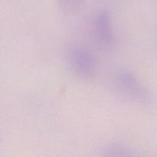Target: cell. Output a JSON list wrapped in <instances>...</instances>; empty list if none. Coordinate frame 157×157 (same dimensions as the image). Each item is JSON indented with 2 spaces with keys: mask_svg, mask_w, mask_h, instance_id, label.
I'll list each match as a JSON object with an SVG mask.
<instances>
[{
  "mask_svg": "<svg viewBox=\"0 0 157 157\" xmlns=\"http://www.w3.org/2000/svg\"><path fill=\"white\" fill-rule=\"evenodd\" d=\"M112 82L121 94L141 104H149L152 97L147 87L140 82L132 72L120 71L113 75Z\"/></svg>",
  "mask_w": 157,
  "mask_h": 157,
  "instance_id": "obj_1",
  "label": "cell"
},
{
  "mask_svg": "<svg viewBox=\"0 0 157 157\" xmlns=\"http://www.w3.org/2000/svg\"><path fill=\"white\" fill-rule=\"evenodd\" d=\"M67 63L71 71L81 78H91L97 69V58L88 49L83 47L72 48L67 55Z\"/></svg>",
  "mask_w": 157,
  "mask_h": 157,
  "instance_id": "obj_2",
  "label": "cell"
},
{
  "mask_svg": "<svg viewBox=\"0 0 157 157\" xmlns=\"http://www.w3.org/2000/svg\"><path fill=\"white\" fill-rule=\"evenodd\" d=\"M94 35L97 42L104 48H110L114 43L110 15L106 12H100L94 23Z\"/></svg>",
  "mask_w": 157,
  "mask_h": 157,
  "instance_id": "obj_3",
  "label": "cell"
},
{
  "mask_svg": "<svg viewBox=\"0 0 157 157\" xmlns=\"http://www.w3.org/2000/svg\"><path fill=\"white\" fill-rule=\"evenodd\" d=\"M60 9L67 15H73L81 9L83 0H58Z\"/></svg>",
  "mask_w": 157,
  "mask_h": 157,
  "instance_id": "obj_4",
  "label": "cell"
}]
</instances>
